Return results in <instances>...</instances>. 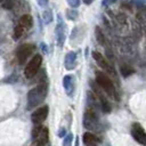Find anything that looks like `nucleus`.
<instances>
[{
  "label": "nucleus",
  "mask_w": 146,
  "mask_h": 146,
  "mask_svg": "<svg viewBox=\"0 0 146 146\" xmlns=\"http://www.w3.org/2000/svg\"><path fill=\"white\" fill-rule=\"evenodd\" d=\"M47 94H48V87L44 83L32 88L27 92V108L31 110L40 105L47 97Z\"/></svg>",
  "instance_id": "nucleus-1"
},
{
  "label": "nucleus",
  "mask_w": 146,
  "mask_h": 146,
  "mask_svg": "<svg viewBox=\"0 0 146 146\" xmlns=\"http://www.w3.org/2000/svg\"><path fill=\"white\" fill-rule=\"evenodd\" d=\"M66 24L64 23V19L62 18V15L58 14L57 15V24H56V29H55V33H56V40H57V44L59 48L63 47L65 39H66Z\"/></svg>",
  "instance_id": "nucleus-6"
},
{
  "label": "nucleus",
  "mask_w": 146,
  "mask_h": 146,
  "mask_svg": "<svg viewBox=\"0 0 146 146\" xmlns=\"http://www.w3.org/2000/svg\"><path fill=\"white\" fill-rule=\"evenodd\" d=\"M65 136H66V129L65 128H60L58 130V137L59 138H64Z\"/></svg>",
  "instance_id": "nucleus-26"
},
{
  "label": "nucleus",
  "mask_w": 146,
  "mask_h": 146,
  "mask_svg": "<svg viewBox=\"0 0 146 146\" xmlns=\"http://www.w3.org/2000/svg\"><path fill=\"white\" fill-rule=\"evenodd\" d=\"M41 63H42V57H41V55H38V54L34 55V56L29 60V63H27L26 66H25V70H24L25 78H27V79L33 78V76L36 74L38 70L40 68Z\"/></svg>",
  "instance_id": "nucleus-4"
},
{
  "label": "nucleus",
  "mask_w": 146,
  "mask_h": 146,
  "mask_svg": "<svg viewBox=\"0 0 146 146\" xmlns=\"http://www.w3.org/2000/svg\"><path fill=\"white\" fill-rule=\"evenodd\" d=\"M95 32H96V38H97V41H98V43H100V44H104V43H105V38H104V34H103L102 30L99 29V26H97V27H96Z\"/></svg>",
  "instance_id": "nucleus-20"
},
{
  "label": "nucleus",
  "mask_w": 146,
  "mask_h": 146,
  "mask_svg": "<svg viewBox=\"0 0 146 146\" xmlns=\"http://www.w3.org/2000/svg\"><path fill=\"white\" fill-rule=\"evenodd\" d=\"M117 0H103L102 1V5L104 6V7H107V6H111V5H113L114 2H116Z\"/></svg>",
  "instance_id": "nucleus-25"
},
{
  "label": "nucleus",
  "mask_w": 146,
  "mask_h": 146,
  "mask_svg": "<svg viewBox=\"0 0 146 146\" xmlns=\"http://www.w3.org/2000/svg\"><path fill=\"white\" fill-rule=\"evenodd\" d=\"M120 72H121L123 78H128V76H130V75H132L135 73V68H132L128 64H124V65L120 66Z\"/></svg>",
  "instance_id": "nucleus-16"
},
{
  "label": "nucleus",
  "mask_w": 146,
  "mask_h": 146,
  "mask_svg": "<svg viewBox=\"0 0 146 146\" xmlns=\"http://www.w3.org/2000/svg\"><path fill=\"white\" fill-rule=\"evenodd\" d=\"M82 1H83L86 5H90V3H92L95 0H82Z\"/></svg>",
  "instance_id": "nucleus-29"
},
{
  "label": "nucleus",
  "mask_w": 146,
  "mask_h": 146,
  "mask_svg": "<svg viewBox=\"0 0 146 146\" xmlns=\"http://www.w3.org/2000/svg\"><path fill=\"white\" fill-rule=\"evenodd\" d=\"M131 136L133 137V139L137 143H139L141 145H146V132L144 131L143 127L139 123H133L132 124Z\"/></svg>",
  "instance_id": "nucleus-10"
},
{
  "label": "nucleus",
  "mask_w": 146,
  "mask_h": 146,
  "mask_svg": "<svg viewBox=\"0 0 146 146\" xmlns=\"http://www.w3.org/2000/svg\"><path fill=\"white\" fill-rule=\"evenodd\" d=\"M36 1H38V5L42 8H46L48 6V2H49L48 0H36Z\"/></svg>",
  "instance_id": "nucleus-27"
},
{
  "label": "nucleus",
  "mask_w": 146,
  "mask_h": 146,
  "mask_svg": "<svg viewBox=\"0 0 146 146\" xmlns=\"http://www.w3.org/2000/svg\"><path fill=\"white\" fill-rule=\"evenodd\" d=\"M63 87L68 96H72L74 92V76L67 74L63 78Z\"/></svg>",
  "instance_id": "nucleus-11"
},
{
  "label": "nucleus",
  "mask_w": 146,
  "mask_h": 146,
  "mask_svg": "<svg viewBox=\"0 0 146 146\" xmlns=\"http://www.w3.org/2000/svg\"><path fill=\"white\" fill-rule=\"evenodd\" d=\"M48 140H49L48 128L36 124L32 130V143L34 145H46Z\"/></svg>",
  "instance_id": "nucleus-3"
},
{
  "label": "nucleus",
  "mask_w": 146,
  "mask_h": 146,
  "mask_svg": "<svg viewBox=\"0 0 146 146\" xmlns=\"http://www.w3.org/2000/svg\"><path fill=\"white\" fill-rule=\"evenodd\" d=\"M24 32H25V30H24L19 24H17V25L15 26V30H14V39H15V40H18V39L24 34Z\"/></svg>",
  "instance_id": "nucleus-18"
},
{
  "label": "nucleus",
  "mask_w": 146,
  "mask_h": 146,
  "mask_svg": "<svg viewBox=\"0 0 146 146\" xmlns=\"http://www.w3.org/2000/svg\"><path fill=\"white\" fill-rule=\"evenodd\" d=\"M48 113H49V107L48 105H44L42 107H39L36 108L32 115H31V120L34 124H41L48 116Z\"/></svg>",
  "instance_id": "nucleus-8"
},
{
  "label": "nucleus",
  "mask_w": 146,
  "mask_h": 146,
  "mask_svg": "<svg viewBox=\"0 0 146 146\" xmlns=\"http://www.w3.org/2000/svg\"><path fill=\"white\" fill-rule=\"evenodd\" d=\"M33 51H34V46L33 44H31V43L21 44L17 48V51H16V57H17L18 64H21V65L25 64L27 58L33 54Z\"/></svg>",
  "instance_id": "nucleus-5"
},
{
  "label": "nucleus",
  "mask_w": 146,
  "mask_h": 146,
  "mask_svg": "<svg viewBox=\"0 0 146 146\" xmlns=\"http://www.w3.org/2000/svg\"><path fill=\"white\" fill-rule=\"evenodd\" d=\"M42 18H43V23H44V24L51 23V22H52V18H54L51 10H50V9H46V10L42 13Z\"/></svg>",
  "instance_id": "nucleus-17"
},
{
  "label": "nucleus",
  "mask_w": 146,
  "mask_h": 146,
  "mask_svg": "<svg viewBox=\"0 0 146 146\" xmlns=\"http://www.w3.org/2000/svg\"><path fill=\"white\" fill-rule=\"evenodd\" d=\"M82 140H83V144L84 145H88V146H92V145H96L98 144L100 140L98 139V137L91 132H84L83 133V137H82Z\"/></svg>",
  "instance_id": "nucleus-14"
},
{
  "label": "nucleus",
  "mask_w": 146,
  "mask_h": 146,
  "mask_svg": "<svg viewBox=\"0 0 146 146\" xmlns=\"http://www.w3.org/2000/svg\"><path fill=\"white\" fill-rule=\"evenodd\" d=\"M15 1H16V0H5V2L2 3V6H3L6 9H10V8L14 6Z\"/></svg>",
  "instance_id": "nucleus-23"
},
{
  "label": "nucleus",
  "mask_w": 146,
  "mask_h": 146,
  "mask_svg": "<svg viewBox=\"0 0 146 146\" xmlns=\"http://www.w3.org/2000/svg\"><path fill=\"white\" fill-rule=\"evenodd\" d=\"M83 127L89 130H98L99 122L96 113L92 110H87L83 115Z\"/></svg>",
  "instance_id": "nucleus-7"
},
{
  "label": "nucleus",
  "mask_w": 146,
  "mask_h": 146,
  "mask_svg": "<svg viewBox=\"0 0 146 146\" xmlns=\"http://www.w3.org/2000/svg\"><path fill=\"white\" fill-rule=\"evenodd\" d=\"M76 64V54L74 51H70L66 54L65 56V60H64V65L66 70H73L75 67Z\"/></svg>",
  "instance_id": "nucleus-12"
},
{
  "label": "nucleus",
  "mask_w": 146,
  "mask_h": 146,
  "mask_svg": "<svg viewBox=\"0 0 146 146\" xmlns=\"http://www.w3.org/2000/svg\"><path fill=\"white\" fill-rule=\"evenodd\" d=\"M131 1H132V3H133L135 6H137V8H139V7L144 6V5H146V0H131Z\"/></svg>",
  "instance_id": "nucleus-24"
},
{
  "label": "nucleus",
  "mask_w": 146,
  "mask_h": 146,
  "mask_svg": "<svg viewBox=\"0 0 146 146\" xmlns=\"http://www.w3.org/2000/svg\"><path fill=\"white\" fill-rule=\"evenodd\" d=\"M78 16H79V13H78L74 8H72V9H67V10H66V17H67L68 19L74 21V19L78 18Z\"/></svg>",
  "instance_id": "nucleus-19"
},
{
  "label": "nucleus",
  "mask_w": 146,
  "mask_h": 146,
  "mask_svg": "<svg viewBox=\"0 0 146 146\" xmlns=\"http://www.w3.org/2000/svg\"><path fill=\"white\" fill-rule=\"evenodd\" d=\"M41 48H42L43 52H46V54H48V52H49V51H48V47H47V44L42 43V44H41Z\"/></svg>",
  "instance_id": "nucleus-28"
},
{
  "label": "nucleus",
  "mask_w": 146,
  "mask_h": 146,
  "mask_svg": "<svg viewBox=\"0 0 146 146\" xmlns=\"http://www.w3.org/2000/svg\"><path fill=\"white\" fill-rule=\"evenodd\" d=\"M18 24H19L25 31H29V30L33 26V18H32L31 15H29V14H24V15L19 18Z\"/></svg>",
  "instance_id": "nucleus-13"
},
{
  "label": "nucleus",
  "mask_w": 146,
  "mask_h": 146,
  "mask_svg": "<svg viewBox=\"0 0 146 146\" xmlns=\"http://www.w3.org/2000/svg\"><path fill=\"white\" fill-rule=\"evenodd\" d=\"M136 18L141 24L146 23V5H144V6H141V7L138 8L137 14H136Z\"/></svg>",
  "instance_id": "nucleus-15"
},
{
  "label": "nucleus",
  "mask_w": 146,
  "mask_h": 146,
  "mask_svg": "<svg viewBox=\"0 0 146 146\" xmlns=\"http://www.w3.org/2000/svg\"><path fill=\"white\" fill-rule=\"evenodd\" d=\"M96 82L97 84L111 97H114L117 99V96L115 94V88H114V84L112 82V80L104 73L102 72H96Z\"/></svg>",
  "instance_id": "nucleus-2"
},
{
  "label": "nucleus",
  "mask_w": 146,
  "mask_h": 146,
  "mask_svg": "<svg viewBox=\"0 0 146 146\" xmlns=\"http://www.w3.org/2000/svg\"><path fill=\"white\" fill-rule=\"evenodd\" d=\"M67 3L71 8H78L81 3V0H67Z\"/></svg>",
  "instance_id": "nucleus-22"
},
{
  "label": "nucleus",
  "mask_w": 146,
  "mask_h": 146,
  "mask_svg": "<svg viewBox=\"0 0 146 146\" xmlns=\"http://www.w3.org/2000/svg\"><path fill=\"white\" fill-rule=\"evenodd\" d=\"M72 139H73V135L72 133H67L63 139V145L64 146H70L71 143H72Z\"/></svg>",
  "instance_id": "nucleus-21"
},
{
  "label": "nucleus",
  "mask_w": 146,
  "mask_h": 146,
  "mask_svg": "<svg viewBox=\"0 0 146 146\" xmlns=\"http://www.w3.org/2000/svg\"><path fill=\"white\" fill-rule=\"evenodd\" d=\"M91 55H92V58L97 62V64H98V66H99L100 68H103L104 71H106L107 73H111V74H113V75L115 74V71H114L113 66L108 64V62L104 58V56H103L100 52H98V51H92Z\"/></svg>",
  "instance_id": "nucleus-9"
}]
</instances>
